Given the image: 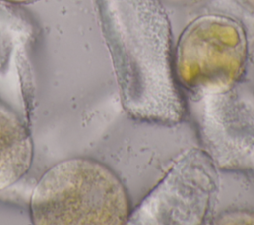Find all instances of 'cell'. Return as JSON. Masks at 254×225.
Segmentation results:
<instances>
[{"mask_svg": "<svg viewBox=\"0 0 254 225\" xmlns=\"http://www.w3.org/2000/svg\"><path fill=\"white\" fill-rule=\"evenodd\" d=\"M122 79L127 110L175 121L181 100L174 83L170 30L158 0H95Z\"/></svg>", "mask_w": 254, "mask_h": 225, "instance_id": "cell-1", "label": "cell"}, {"mask_svg": "<svg viewBox=\"0 0 254 225\" xmlns=\"http://www.w3.org/2000/svg\"><path fill=\"white\" fill-rule=\"evenodd\" d=\"M3 1L21 5V4H29V3H32V2H35V1H38V0H3Z\"/></svg>", "mask_w": 254, "mask_h": 225, "instance_id": "cell-9", "label": "cell"}, {"mask_svg": "<svg viewBox=\"0 0 254 225\" xmlns=\"http://www.w3.org/2000/svg\"><path fill=\"white\" fill-rule=\"evenodd\" d=\"M159 2H163L172 6H177V7H185V6H191L195 5L203 0H158Z\"/></svg>", "mask_w": 254, "mask_h": 225, "instance_id": "cell-8", "label": "cell"}, {"mask_svg": "<svg viewBox=\"0 0 254 225\" xmlns=\"http://www.w3.org/2000/svg\"><path fill=\"white\" fill-rule=\"evenodd\" d=\"M33 160V142L24 116L0 101V191L20 180Z\"/></svg>", "mask_w": 254, "mask_h": 225, "instance_id": "cell-6", "label": "cell"}, {"mask_svg": "<svg viewBox=\"0 0 254 225\" xmlns=\"http://www.w3.org/2000/svg\"><path fill=\"white\" fill-rule=\"evenodd\" d=\"M248 59L245 29L236 19L205 14L190 22L180 35L173 69L179 82L198 93H219L241 78Z\"/></svg>", "mask_w": 254, "mask_h": 225, "instance_id": "cell-3", "label": "cell"}, {"mask_svg": "<svg viewBox=\"0 0 254 225\" xmlns=\"http://www.w3.org/2000/svg\"><path fill=\"white\" fill-rule=\"evenodd\" d=\"M36 225H121L132 215L128 191L105 164L76 157L49 169L30 200Z\"/></svg>", "mask_w": 254, "mask_h": 225, "instance_id": "cell-2", "label": "cell"}, {"mask_svg": "<svg viewBox=\"0 0 254 225\" xmlns=\"http://www.w3.org/2000/svg\"><path fill=\"white\" fill-rule=\"evenodd\" d=\"M215 188L214 170L207 156L197 151L181 159L130 217L147 223L198 224Z\"/></svg>", "mask_w": 254, "mask_h": 225, "instance_id": "cell-4", "label": "cell"}, {"mask_svg": "<svg viewBox=\"0 0 254 225\" xmlns=\"http://www.w3.org/2000/svg\"><path fill=\"white\" fill-rule=\"evenodd\" d=\"M248 8H250L252 11H254V0H241Z\"/></svg>", "mask_w": 254, "mask_h": 225, "instance_id": "cell-10", "label": "cell"}, {"mask_svg": "<svg viewBox=\"0 0 254 225\" xmlns=\"http://www.w3.org/2000/svg\"><path fill=\"white\" fill-rule=\"evenodd\" d=\"M36 30L18 4L0 0V85L19 87L29 76Z\"/></svg>", "mask_w": 254, "mask_h": 225, "instance_id": "cell-5", "label": "cell"}, {"mask_svg": "<svg viewBox=\"0 0 254 225\" xmlns=\"http://www.w3.org/2000/svg\"><path fill=\"white\" fill-rule=\"evenodd\" d=\"M214 224H254V210L232 209L219 213Z\"/></svg>", "mask_w": 254, "mask_h": 225, "instance_id": "cell-7", "label": "cell"}]
</instances>
